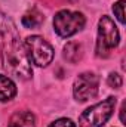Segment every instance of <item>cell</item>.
Masks as SVG:
<instances>
[{"mask_svg":"<svg viewBox=\"0 0 126 127\" xmlns=\"http://www.w3.org/2000/svg\"><path fill=\"white\" fill-rule=\"evenodd\" d=\"M0 58L4 69L12 75L27 80L33 74L25 47L19 40L15 24L10 18L0 13Z\"/></svg>","mask_w":126,"mask_h":127,"instance_id":"cell-1","label":"cell"},{"mask_svg":"<svg viewBox=\"0 0 126 127\" xmlns=\"http://www.w3.org/2000/svg\"><path fill=\"white\" fill-rule=\"evenodd\" d=\"M116 106V97L110 96L105 100L95 103L91 108H88L82 115L79 117V126L80 127H102L108 118L111 117Z\"/></svg>","mask_w":126,"mask_h":127,"instance_id":"cell-2","label":"cell"},{"mask_svg":"<svg viewBox=\"0 0 126 127\" xmlns=\"http://www.w3.org/2000/svg\"><path fill=\"white\" fill-rule=\"evenodd\" d=\"M120 35L114 21L110 16H102L98 22V41H96V55L108 56V50L119 44Z\"/></svg>","mask_w":126,"mask_h":127,"instance_id":"cell-3","label":"cell"},{"mask_svg":"<svg viewBox=\"0 0 126 127\" xmlns=\"http://www.w3.org/2000/svg\"><path fill=\"white\" fill-rule=\"evenodd\" d=\"M30 62L37 66H48L54 59V47L40 35H30L24 43Z\"/></svg>","mask_w":126,"mask_h":127,"instance_id":"cell-4","label":"cell"},{"mask_svg":"<svg viewBox=\"0 0 126 127\" xmlns=\"http://www.w3.org/2000/svg\"><path fill=\"white\" fill-rule=\"evenodd\" d=\"M85 27V16L80 12L61 10L54 18V28L58 35L70 37Z\"/></svg>","mask_w":126,"mask_h":127,"instance_id":"cell-5","label":"cell"},{"mask_svg":"<svg viewBox=\"0 0 126 127\" xmlns=\"http://www.w3.org/2000/svg\"><path fill=\"white\" fill-rule=\"evenodd\" d=\"M98 87H99L98 75L94 72H83L76 78L73 84V93L76 100L86 102L98 95Z\"/></svg>","mask_w":126,"mask_h":127,"instance_id":"cell-6","label":"cell"},{"mask_svg":"<svg viewBox=\"0 0 126 127\" xmlns=\"http://www.w3.org/2000/svg\"><path fill=\"white\" fill-rule=\"evenodd\" d=\"M36 126V117L30 111H16L10 120L7 127H34Z\"/></svg>","mask_w":126,"mask_h":127,"instance_id":"cell-7","label":"cell"},{"mask_svg":"<svg viewBox=\"0 0 126 127\" xmlns=\"http://www.w3.org/2000/svg\"><path fill=\"white\" fill-rule=\"evenodd\" d=\"M15 95H16L15 83L6 75H0V102L10 100L15 97Z\"/></svg>","mask_w":126,"mask_h":127,"instance_id":"cell-8","label":"cell"},{"mask_svg":"<svg viewBox=\"0 0 126 127\" xmlns=\"http://www.w3.org/2000/svg\"><path fill=\"white\" fill-rule=\"evenodd\" d=\"M82 56H83V47L80 43H77V41L67 43V46L64 47V58L68 62H77L82 59Z\"/></svg>","mask_w":126,"mask_h":127,"instance_id":"cell-9","label":"cell"},{"mask_svg":"<svg viewBox=\"0 0 126 127\" xmlns=\"http://www.w3.org/2000/svg\"><path fill=\"white\" fill-rule=\"evenodd\" d=\"M45 21V16L37 10V9H31L28 10L24 16H22V25L27 28H37L42 25V22Z\"/></svg>","mask_w":126,"mask_h":127,"instance_id":"cell-10","label":"cell"},{"mask_svg":"<svg viewBox=\"0 0 126 127\" xmlns=\"http://www.w3.org/2000/svg\"><path fill=\"white\" fill-rule=\"evenodd\" d=\"M113 12H114L116 18H117L122 24H125V0H119L117 3H114Z\"/></svg>","mask_w":126,"mask_h":127,"instance_id":"cell-11","label":"cell"},{"mask_svg":"<svg viewBox=\"0 0 126 127\" xmlns=\"http://www.w3.org/2000/svg\"><path fill=\"white\" fill-rule=\"evenodd\" d=\"M107 83H108L110 87H113V89H119V87L122 86L123 80H122V75H119L117 72H111V74L108 75V78H107Z\"/></svg>","mask_w":126,"mask_h":127,"instance_id":"cell-12","label":"cell"},{"mask_svg":"<svg viewBox=\"0 0 126 127\" xmlns=\"http://www.w3.org/2000/svg\"><path fill=\"white\" fill-rule=\"evenodd\" d=\"M49 127H76V124L70 118H60V120L54 121Z\"/></svg>","mask_w":126,"mask_h":127,"instance_id":"cell-13","label":"cell"},{"mask_svg":"<svg viewBox=\"0 0 126 127\" xmlns=\"http://www.w3.org/2000/svg\"><path fill=\"white\" fill-rule=\"evenodd\" d=\"M120 120L125 123V105L122 106V109H120Z\"/></svg>","mask_w":126,"mask_h":127,"instance_id":"cell-14","label":"cell"}]
</instances>
